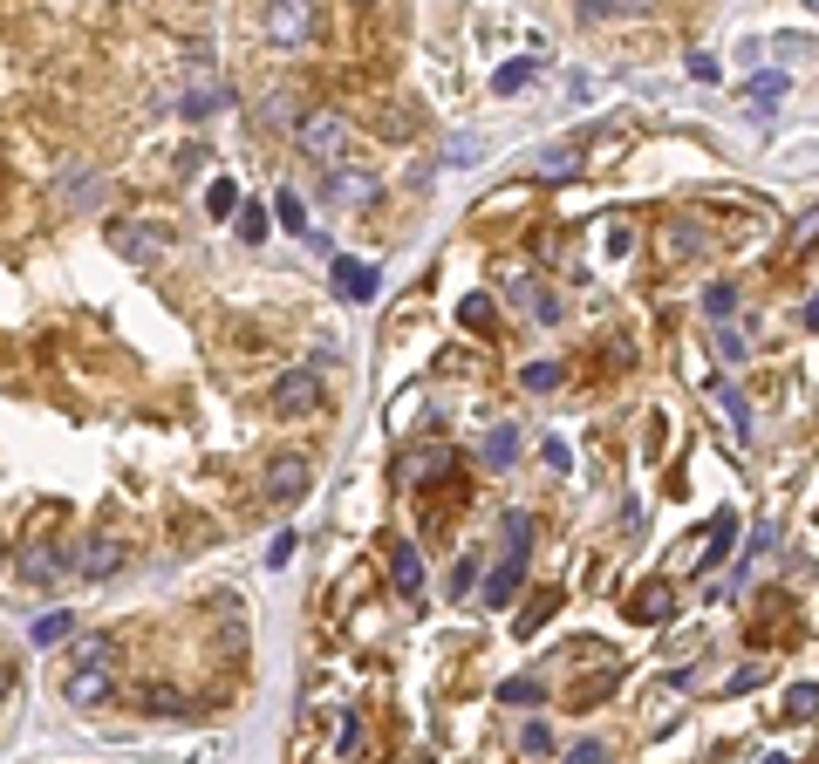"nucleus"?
<instances>
[{"label":"nucleus","instance_id":"obj_11","mask_svg":"<svg viewBox=\"0 0 819 764\" xmlns=\"http://www.w3.org/2000/svg\"><path fill=\"white\" fill-rule=\"evenodd\" d=\"M731 539H738V512H717V526H710V546H703V560H697V573H710L724 553H731Z\"/></svg>","mask_w":819,"mask_h":764},{"label":"nucleus","instance_id":"obj_28","mask_svg":"<svg viewBox=\"0 0 819 764\" xmlns=\"http://www.w3.org/2000/svg\"><path fill=\"white\" fill-rule=\"evenodd\" d=\"M499 696H506V703H519V710H533V703H540L546 689H540V683H533V676H512V683H506V689H499Z\"/></svg>","mask_w":819,"mask_h":764},{"label":"nucleus","instance_id":"obj_8","mask_svg":"<svg viewBox=\"0 0 819 764\" xmlns=\"http://www.w3.org/2000/svg\"><path fill=\"white\" fill-rule=\"evenodd\" d=\"M62 696H69L76 710H96V703H110V669H69Z\"/></svg>","mask_w":819,"mask_h":764},{"label":"nucleus","instance_id":"obj_6","mask_svg":"<svg viewBox=\"0 0 819 764\" xmlns=\"http://www.w3.org/2000/svg\"><path fill=\"white\" fill-rule=\"evenodd\" d=\"M376 287H383V280H376V267H369V260H335V294H342V301H376Z\"/></svg>","mask_w":819,"mask_h":764},{"label":"nucleus","instance_id":"obj_14","mask_svg":"<svg viewBox=\"0 0 819 764\" xmlns=\"http://www.w3.org/2000/svg\"><path fill=\"white\" fill-rule=\"evenodd\" d=\"M205 212H212V219H239V185L233 178H212V185H205Z\"/></svg>","mask_w":819,"mask_h":764},{"label":"nucleus","instance_id":"obj_20","mask_svg":"<svg viewBox=\"0 0 819 764\" xmlns=\"http://www.w3.org/2000/svg\"><path fill=\"white\" fill-rule=\"evenodd\" d=\"M785 717H799V724L819 717V683H792L785 689Z\"/></svg>","mask_w":819,"mask_h":764},{"label":"nucleus","instance_id":"obj_25","mask_svg":"<svg viewBox=\"0 0 819 764\" xmlns=\"http://www.w3.org/2000/svg\"><path fill=\"white\" fill-rule=\"evenodd\" d=\"M519 751H526V758H546V751H553V730H546L540 717H533V724H519Z\"/></svg>","mask_w":819,"mask_h":764},{"label":"nucleus","instance_id":"obj_42","mask_svg":"<svg viewBox=\"0 0 819 764\" xmlns=\"http://www.w3.org/2000/svg\"><path fill=\"white\" fill-rule=\"evenodd\" d=\"M765 764H792V758H765Z\"/></svg>","mask_w":819,"mask_h":764},{"label":"nucleus","instance_id":"obj_22","mask_svg":"<svg viewBox=\"0 0 819 764\" xmlns=\"http://www.w3.org/2000/svg\"><path fill=\"white\" fill-rule=\"evenodd\" d=\"M717 403H724V417H731V430H738V437H751V410H744V396L731 389V382H717Z\"/></svg>","mask_w":819,"mask_h":764},{"label":"nucleus","instance_id":"obj_40","mask_svg":"<svg viewBox=\"0 0 819 764\" xmlns=\"http://www.w3.org/2000/svg\"><path fill=\"white\" fill-rule=\"evenodd\" d=\"M806 328H819V294H813V301H806Z\"/></svg>","mask_w":819,"mask_h":764},{"label":"nucleus","instance_id":"obj_38","mask_svg":"<svg viewBox=\"0 0 819 764\" xmlns=\"http://www.w3.org/2000/svg\"><path fill=\"white\" fill-rule=\"evenodd\" d=\"M751 96H758V103H772V96H785V76H758V82H751Z\"/></svg>","mask_w":819,"mask_h":764},{"label":"nucleus","instance_id":"obj_24","mask_svg":"<svg viewBox=\"0 0 819 764\" xmlns=\"http://www.w3.org/2000/svg\"><path fill=\"white\" fill-rule=\"evenodd\" d=\"M553 608H560V594H553V587H546V594H533V608L519 614V635H533L540 621H553Z\"/></svg>","mask_w":819,"mask_h":764},{"label":"nucleus","instance_id":"obj_4","mask_svg":"<svg viewBox=\"0 0 819 764\" xmlns=\"http://www.w3.org/2000/svg\"><path fill=\"white\" fill-rule=\"evenodd\" d=\"M308 478H314L308 458H294V451H287V458L267 464V498H273V505H294V498L308 492Z\"/></svg>","mask_w":819,"mask_h":764},{"label":"nucleus","instance_id":"obj_18","mask_svg":"<svg viewBox=\"0 0 819 764\" xmlns=\"http://www.w3.org/2000/svg\"><path fill=\"white\" fill-rule=\"evenodd\" d=\"M267 35H273V41L308 35V7H273V14H267Z\"/></svg>","mask_w":819,"mask_h":764},{"label":"nucleus","instance_id":"obj_39","mask_svg":"<svg viewBox=\"0 0 819 764\" xmlns=\"http://www.w3.org/2000/svg\"><path fill=\"white\" fill-rule=\"evenodd\" d=\"M819 239V212H806V219H799V232H792V246H813Z\"/></svg>","mask_w":819,"mask_h":764},{"label":"nucleus","instance_id":"obj_31","mask_svg":"<svg viewBox=\"0 0 819 764\" xmlns=\"http://www.w3.org/2000/svg\"><path fill=\"white\" fill-rule=\"evenodd\" d=\"M471 587H478V553H465V560L451 567V594H458V601H465Z\"/></svg>","mask_w":819,"mask_h":764},{"label":"nucleus","instance_id":"obj_26","mask_svg":"<svg viewBox=\"0 0 819 764\" xmlns=\"http://www.w3.org/2000/svg\"><path fill=\"white\" fill-rule=\"evenodd\" d=\"M110 662H117V649H110L103 635H96V642H76V669H110Z\"/></svg>","mask_w":819,"mask_h":764},{"label":"nucleus","instance_id":"obj_7","mask_svg":"<svg viewBox=\"0 0 819 764\" xmlns=\"http://www.w3.org/2000/svg\"><path fill=\"white\" fill-rule=\"evenodd\" d=\"M390 580H396L403 601H417V587H424V553H417L410 539H396L390 546Z\"/></svg>","mask_w":819,"mask_h":764},{"label":"nucleus","instance_id":"obj_19","mask_svg":"<svg viewBox=\"0 0 819 764\" xmlns=\"http://www.w3.org/2000/svg\"><path fill=\"white\" fill-rule=\"evenodd\" d=\"M110 246H117V253H130V260H157V239H151V232L117 226V232H110Z\"/></svg>","mask_w":819,"mask_h":764},{"label":"nucleus","instance_id":"obj_5","mask_svg":"<svg viewBox=\"0 0 819 764\" xmlns=\"http://www.w3.org/2000/svg\"><path fill=\"white\" fill-rule=\"evenodd\" d=\"M314 396H321V382L308 376V369H294V376H280L273 382V417H301V410H314Z\"/></svg>","mask_w":819,"mask_h":764},{"label":"nucleus","instance_id":"obj_37","mask_svg":"<svg viewBox=\"0 0 819 764\" xmlns=\"http://www.w3.org/2000/svg\"><path fill=\"white\" fill-rule=\"evenodd\" d=\"M567 764H608V744H574Z\"/></svg>","mask_w":819,"mask_h":764},{"label":"nucleus","instance_id":"obj_16","mask_svg":"<svg viewBox=\"0 0 819 764\" xmlns=\"http://www.w3.org/2000/svg\"><path fill=\"white\" fill-rule=\"evenodd\" d=\"M458 321H465V328H478V335H485V328L499 321V301H492V294H465V301H458Z\"/></svg>","mask_w":819,"mask_h":764},{"label":"nucleus","instance_id":"obj_2","mask_svg":"<svg viewBox=\"0 0 819 764\" xmlns=\"http://www.w3.org/2000/svg\"><path fill=\"white\" fill-rule=\"evenodd\" d=\"M130 560V546L123 539H82V546H69V573H82V580H110V573Z\"/></svg>","mask_w":819,"mask_h":764},{"label":"nucleus","instance_id":"obj_13","mask_svg":"<svg viewBox=\"0 0 819 764\" xmlns=\"http://www.w3.org/2000/svg\"><path fill=\"white\" fill-rule=\"evenodd\" d=\"M55 198H62L69 212H76V205H96V198H103V185H96V171H69V178H62V191H55Z\"/></svg>","mask_w":819,"mask_h":764},{"label":"nucleus","instance_id":"obj_21","mask_svg":"<svg viewBox=\"0 0 819 764\" xmlns=\"http://www.w3.org/2000/svg\"><path fill=\"white\" fill-rule=\"evenodd\" d=\"M512 458H519V430H512V423H499V430L485 437V464H512Z\"/></svg>","mask_w":819,"mask_h":764},{"label":"nucleus","instance_id":"obj_36","mask_svg":"<svg viewBox=\"0 0 819 764\" xmlns=\"http://www.w3.org/2000/svg\"><path fill=\"white\" fill-rule=\"evenodd\" d=\"M540 458L553 464V471H567V464H574V451H567V444H560V437H546V444H540Z\"/></svg>","mask_w":819,"mask_h":764},{"label":"nucleus","instance_id":"obj_33","mask_svg":"<svg viewBox=\"0 0 819 764\" xmlns=\"http://www.w3.org/2000/svg\"><path fill=\"white\" fill-rule=\"evenodd\" d=\"M273 219L287 232H301V191H280V205H273Z\"/></svg>","mask_w":819,"mask_h":764},{"label":"nucleus","instance_id":"obj_35","mask_svg":"<svg viewBox=\"0 0 819 764\" xmlns=\"http://www.w3.org/2000/svg\"><path fill=\"white\" fill-rule=\"evenodd\" d=\"M717 348H724V355H731V362H744V355H751V342H744L738 328H717Z\"/></svg>","mask_w":819,"mask_h":764},{"label":"nucleus","instance_id":"obj_32","mask_svg":"<svg viewBox=\"0 0 819 764\" xmlns=\"http://www.w3.org/2000/svg\"><path fill=\"white\" fill-rule=\"evenodd\" d=\"M669 253H703V232L676 219V226H669Z\"/></svg>","mask_w":819,"mask_h":764},{"label":"nucleus","instance_id":"obj_30","mask_svg":"<svg viewBox=\"0 0 819 764\" xmlns=\"http://www.w3.org/2000/svg\"><path fill=\"white\" fill-rule=\"evenodd\" d=\"M506 539H512V553H526V539H533V512H519V505H512V512H506Z\"/></svg>","mask_w":819,"mask_h":764},{"label":"nucleus","instance_id":"obj_29","mask_svg":"<svg viewBox=\"0 0 819 764\" xmlns=\"http://www.w3.org/2000/svg\"><path fill=\"white\" fill-rule=\"evenodd\" d=\"M62 635H69V614H41L35 621V649H55Z\"/></svg>","mask_w":819,"mask_h":764},{"label":"nucleus","instance_id":"obj_9","mask_svg":"<svg viewBox=\"0 0 819 764\" xmlns=\"http://www.w3.org/2000/svg\"><path fill=\"white\" fill-rule=\"evenodd\" d=\"M519 573H526V553H512V546H506V567L485 580V608H512V594H519Z\"/></svg>","mask_w":819,"mask_h":764},{"label":"nucleus","instance_id":"obj_41","mask_svg":"<svg viewBox=\"0 0 819 764\" xmlns=\"http://www.w3.org/2000/svg\"><path fill=\"white\" fill-rule=\"evenodd\" d=\"M7 683H14V669H7V662H0V689H7Z\"/></svg>","mask_w":819,"mask_h":764},{"label":"nucleus","instance_id":"obj_3","mask_svg":"<svg viewBox=\"0 0 819 764\" xmlns=\"http://www.w3.org/2000/svg\"><path fill=\"white\" fill-rule=\"evenodd\" d=\"M622 614L635 628H663L669 614H676V587H669V580H642V587L622 601Z\"/></svg>","mask_w":819,"mask_h":764},{"label":"nucleus","instance_id":"obj_27","mask_svg":"<svg viewBox=\"0 0 819 764\" xmlns=\"http://www.w3.org/2000/svg\"><path fill=\"white\" fill-rule=\"evenodd\" d=\"M239 239H246V246H260V239H267V212H260V205H239Z\"/></svg>","mask_w":819,"mask_h":764},{"label":"nucleus","instance_id":"obj_1","mask_svg":"<svg viewBox=\"0 0 819 764\" xmlns=\"http://www.w3.org/2000/svg\"><path fill=\"white\" fill-rule=\"evenodd\" d=\"M294 137H301V151L308 157H342L349 151V116L342 110H314L294 123Z\"/></svg>","mask_w":819,"mask_h":764},{"label":"nucleus","instance_id":"obj_10","mask_svg":"<svg viewBox=\"0 0 819 764\" xmlns=\"http://www.w3.org/2000/svg\"><path fill=\"white\" fill-rule=\"evenodd\" d=\"M328 198L335 205H369L376 198V171H335L328 178Z\"/></svg>","mask_w":819,"mask_h":764},{"label":"nucleus","instance_id":"obj_34","mask_svg":"<svg viewBox=\"0 0 819 764\" xmlns=\"http://www.w3.org/2000/svg\"><path fill=\"white\" fill-rule=\"evenodd\" d=\"M499 96H512V89H519V82H533V62H506V69H499Z\"/></svg>","mask_w":819,"mask_h":764},{"label":"nucleus","instance_id":"obj_12","mask_svg":"<svg viewBox=\"0 0 819 764\" xmlns=\"http://www.w3.org/2000/svg\"><path fill=\"white\" fill-rule=\"evenodd\" d=\"M219 103H226V89H219V82H192L178 110L192 116V123H205V116H219Z\"/></svg>","mask_w":819,"mask_h":764},{"label":"nucleus","instance_id":"obj_17","mask_svg":"<svg viewBox=\"0 0 819 764\" xmlns=\"http://www.w3.org/2000/svg\"><path fill=\"white\" fill-rule=\"evenodd\" d=\"M519 382H526L533 396H553V389L567 382V369H560V362H526V369H519Z\"/></svg>","mask_w":819,"mask_h":764},{"label":"nucleus","instance_id":"obj_23","mask_svg":"<svg viewBox=\"0 0 819 764\" xmlns=\"http://www.w3.org/2000/svg\"><path fill=\"white\" fill-rule=\"evenodd\" d=\"M731 307H738V287H731V280H710V287H703V314H717V321H724Z\"/></svg>","mask_w":819,"mask_h":764},{"label":"nucleus","instance_id":"obj_15","mask_svg":"<svg viewBox=\"0 0 819 764\" xmlns=\"http://www.w3.org/2000/svg\"><path fill=\"white\" fill-rule=\"evenodd\" d=\"M615 683H622V669H601V676H587V683H574V710H594L601 696H615Z\"/></svg>","mask_w":819,"mask_h":764}]
</instances>
